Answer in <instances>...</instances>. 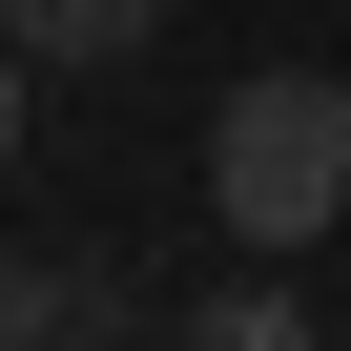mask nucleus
Here are the masks:
<instances>
[{
  "label": "nucleus",
  "instance_id": "5",
  "mask_svg": "<svg viewBox=\"0 0 351 351\" xmlns=\"http://www.w3.org/2000/svg\"><path fill=\"white\" fill-rule=\"evenodd\" d=\"M21 83H42V62H21V42H0V165H21Z\"/></svg>",
  "mask_w": 351,
  "mask_h": 351
},
{
  "label": "nucleus",
  "instance_id": "3",
  "mask_svg": "<svg viewBox=\"0 0 351 351\" xmlns=\"http://www.w3.org/2000/svg\"><path fill=\"white\" fill-rule=\"evenodd\" d=\"M145 21H165V0H0L21 62H145Z\"/></svg>",
  "mask_w": 351,
  "mask_h": 351
},
{
  "label": "nucleus",
  "instance_id": "1",
  "mask_svg": "<svg viewBox=\"0 0 351 351\" xmlns=\"http://www.w3.org/2000/svg\"><path fill=\"white\" fill-rule=\"evenodd\" d=\"M207 207H228L248 248H330V228H351V83H330V62H248V83L207 104Z\"/></svg>",
  "mask_w": 351,
  "mask_h": 351
},
{
  "label": "nucleus",
  "instance_id": "4",
  "mask_svg": "<svg viewBox=\"0 0 351 351\" xmlns=\"http://www.w3.org/2000/svg\"><path fill=\"white\" fill-rule=\"evenodd\" d=\"M186 351H310V310H289V289H207V310H186Z\"/></svg>",
  "mask_w": 351,
  "mask_h": 351
},
{
  "label": "nucleus",
  "instance_id": "2",
  "mask_svg": "<svg viewBox=\"0 0 351 351\" xmlns=\"http://www.w3.org/2000/svg\"><path fill=\"white\" fill-rule=\"evenodd\" d=\"M104 330H145L124 269H42V248H0V351H104Z\"/></svg>",
  "mask_w": 351,
  "mask_h": 351
}]
</instances>
